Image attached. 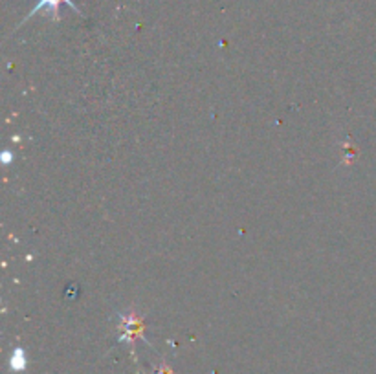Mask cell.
<instances>
[{"mask_svg":"<svg viewBox=\"0 0 376 374\" xmlns=\"http://www.w3.org/2000/svg\"><path fill=\"white\" fill-rule=\"evenodd\" d=\"M24 363H26L24 352L20 351V349H17V351L13 352V358H11V367H13L15 370H18V369H23Z\"/></svg>","mask_w":376,"mask_h":374,"instance_id":"3957f363","label":"cell"},{"mask_svg":"<svg viewBox=\"0 0 376 374\" xmlns=\"http://www.w3.org/2000/svg\"><path fill=\"white\" fill-rule=\"evenodd\" d=\"M119 320H121V342H134V338H143V321L142 318L136 314L134 310L127 312V314H119Z\"/></svg>","mask_w":376,"mask_h":374,"instance_id":"7a4b0ae2","label":"cell"},{"mask_svg":"<svg viewBox=\"0 0 376 374\" xmlns=\"http://www.w3.org/2000/svg\"><path fill=\"white\" fill-rule=\"evenodd\" d=\"M61 4H66L70 9H73L75 13L83 15L81 13V9H79L78 6L73 4V0H37V4L33 6L32 11H30V13H28L26 17H24V20H23V23H20V26H23V24L26 23L28 18L33 17V15H37V13H39V11H42V9H44L46 13H50L51 20H55V23H57V20H59V18H61V13H59V11H61Z\"/></svg>","mask_w":376,"mask_h":374,"instance_id":"6da1fadb","label":"cell"}]
</instances>
